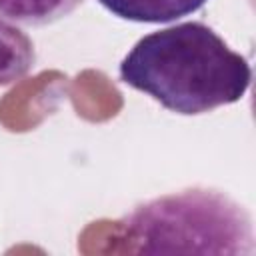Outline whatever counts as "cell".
Wrapping results in <instances>:
<instances>
[{"mask_svg":"<svg viewBox=\"0 0 256 256\" xmlns=\"http://www.w3.org/2000/svg\"><path fill=\"white\" fill-rule=\"evenodd\" d=\"M36 62L32 38L14 22L0 16V86L22 80Z\"/></svg>","mask_w":256,"mask_h":256,"instance_id":"obj_4","label":"cell"},{"mask_svg":"<svg viewBox=\"0 0 256 256\" xmlns=\"http://www.w3.org/2000/svg\"><path fill=\"white\" fill-rule=\"evenodd\" d=\"M84 0H0V16L24 26H48L72 14Z\"/></svg>","mask_w":256,"mask_h":256,"instance_id":"obj_5","label":"cell"},{"mask_svg":"<svg viewBox=\"0 0 256 256\" xmlns=\"http://www.w3.org/2000/svg\"><path fill=\"white\" fill-rule=\"evenodd\" d=\"M134 252L252 254V218L228 194L188 188L134 206L120 222Z\"/></svg>","mask_w":256,"mask_h":256,"instance_id":"obj_2","label":"cell"},{"mask_svg":"<svg viewBox=\"0 0 256 256\" xmlns=\"http://www.w3.org/2000/svg\"><path fill=\"white\" fill-rule=\"evenodd\" d=\"M120 80L166 110L196 116L238 102L252 80L248 60L204 22L142 36L122 58Z\"/></svg>","mask_w":256,"mask_h":256,"instance_id":"obj_1","label":"cell"},{"mask_svg":"<svg viewBox=\"0 0 256 256\" xmlns=\"http://www.w3.org/2000/svg\"><path fill=\"white\" fill-rule=\"evenodd\" d=\"M110 14L142 24H166L198 12L208 0H98Z\"/></svg>","mask_w":256,"mask_h":256,"instance_id":"obj_3","label":"cell"}]
</instances>
